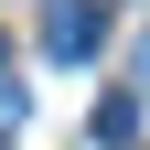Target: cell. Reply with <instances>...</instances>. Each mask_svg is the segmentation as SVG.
I'll use <instances>...</instances> for the list:
<instances>
[{
	"mask_svg": "<svg viewBox=\"0 0 150 150\" xmlns=\"http://www.w3.org/2000/svg\"><path fill=\"white\" fill-rule=\"evenodd\" d=\"M97 43H107V11H97V0H54V11H43V54H54V64H86Z\"/></svg>",
	"mask_w": 150,
	"mask_h": 150,
	"instance_id": "cell-1",
	"label": "cell"
},
{
	"mask_svg": "<svg viewBox=\"0 0 150 150\" xmlns=\"http://www.w3.org/2000/svg\"><path fill=\"white\" fill-rule=\"evenodd\" d=\"M129 75H139V97H150V32H139V54H129Z\"/></svg>",
	"mask_w": 150,
	"mask_h": 150,
	"instance_id": "cell-2",
	"label": "cell"
},
{
	"mask_svg": "<svg viewBox=\"0 0 150 150\" xmlns=\"http://www.w3.org/2000/svg\"><path fill=\"white\" fill-rule=\"evenodd\" d=\"M0 86H11V43H0Z\"/></svg>",
	"mask_w": 150,
	"mask_h": 150,
	"instance_id": "cell-3",
	"label": "cell"
}]
</instances>
